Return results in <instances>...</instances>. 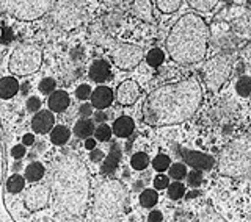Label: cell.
Returning <instances> with one entry per match:
<instances>
[{
    "label": "cell",
    "mask_w": 251,
    "mask_h": 222,
    "mask_svg": "<svg viewBox=\"0 0 251 222\" xmlns=\"http://www.w3.org/2000/svg\"><path fill=\"white\" fill-rule=\"evenodd\" d=\"M170 185V178H167V176H157L154 178V188L155 189H165V188H168Z\"/></svg>",
    "instance_id": "ab89813d"
},
{
    "label": "cell",
    "mask_w": 251,
    "mask_h": 222,
    "mask_svg": "<svg viewBox=\"0 0 251 222\" xmlns=\"http://www.w3.org/2000/svg\"><path fill=\"white\" fill-rule=\"evenodd\" d=\"M75 96H77V99H80V100H86L88 97H91V88L88 85H80L75 89Z\"/></svg>",
    "instance_id": "74e56055"
},
{
    "label": "cell",
    "mask_w": 251,
    "mask_h": 222,
    "mask_svg": "<svg viewBox=\"0 0 251 222\" xmlns=\"http://www.w3.org/2000/svg\"><path fill=\"white\" fill-rule=\"evenodd\" d=\"M133 129H135V124H133V121L129 116H121L113 122V133L118 138L130 136L133 133Z\"/></svg>",
    "instance_id": "ffe728a7"
},
{
    "label": "cell",
    "mask_w": 251,
    "mask_h": 222,
    "mask_svg": "<svg viewBox=\"0 0 251 222\" xmlns=\"http://www.w3.org/2000/svg\"><path fill=\"white\" fill-rule=\"evenodd\" d=\"M231 69H232V57H229V55L222 53L210 58L202 66V75L204 80H206L207 89L212 92H217L226 83L227 78H229Z\"/></svg>",
    "instance_id": "9c48e42d"
},
{
    "label": "cell",
    "mask_w": 251,
    "mask_h": 222,
    "mask_svg": "<svg viewBox=\"0 0 251 222\" xmlns=\"http://www.w3.org/2000/svg\"><path fill=\"white\" fill-rule=\"evenodd\" d=\"M188 5H190L195 11L200 13H207L210 10H214L215 5L220 2V0H187Z\"/></svg>",
    "instance_id": "484cf974"
},
{
    "label": "cell",
    "mask_w": 251,
    "mask_h": 222,
    "mask_svg": "<svg viewBox=\"0 0 251 222\" xmlns=\"http://www.w3.org/2000/svg\"><path fill=\"white\" fill-rule=\"evenodd\" d=\"M130 164H132V168L133 169H137V171H145L148 168V164H149V158L146 154L143 152H138L132 156V160H130Z\"/></svg>",
    "instance_id": "1f68e13d"
},
{
    "label": "cell",
    "mask_w": 251,
    "mask_h": 222,
    "mask_svg": "<svg viewBox=\"0 0 251 222\" xmlns=\"http://www.w3.org/2000/svg\"><path fill=\"white\" fill-rule=\"evenodd\" d=\"M19 91V82L14 77H3L0 78V99H11Z\"/></svg>",
    "instance_id": "7402d4cb"
},
{
    "label": "cell",
    "mask_w": 251,
    "mask_h": 222,
    "mask_svg": "<svg viewBox=\"0 0 251 222\" xmlns=\"http://www.w3.org/2000/svg\"><path fill=\"white\" fill-rule=\"evenodd\" d=\"M88 36L98 45H108L112 43V38L108 35V28L104 25V22H94L88 28Z\"/></svg>",
    "instance_id": "2e32d148"
},
{
    "label": "cell",
    "mask_w": 251,
    "mask_h": 222,
    "mask_svg": "<svg viewBox=\"0 0 251 222\" xmlns=\"http://www.w3.org/2000/svg\"><path fill=\"white\" fill-rule=\"evenodd\" d=\"M50 199L55 215L61 219H80L90 203V172L75 155H63L53 166Z\"/></svg>",
    "instance_id": "7a4b0ae2"
},
{
    "label": "cell",
    "mask_w": 251,
    "mask_h": 222,
    "mask_svg": "<svg viewBox=\"0 0 251 222\" xmlns=\"http://www.w3.org/2000/svg\"><path fill=\"white\" fill-rule=\"evenodd\" d=\"M110 77V66L104 60H96L90 67V78L96 83H102L108 80Z\"/></svg>",
    "instance_id": "d6986e66"
},
{
    "label": "cell",
    "mask_w": 251,
    "mask_h": 222,
    "mask_svg": "<svg viewBox=\"0 0 251 222\" xmlns=\"http://www.w3.org/2000/svg\"><path fill=\"white\" fill-rule=\"evenodd\" d=\"M242 57L245 61H251V41L243 47V50H242Z\"/></svg>",
    "instance_id": "f6af8a7d"
},
{
    "label": "cell",
    "mask_w": 251,
    "mask_h": 222,
    "mask_svg": "<svg viewBox=\"0 0 251 222\" xmlns=\"http://www.w3.org/2000/svg\"><path fill=\"white\" fill-rule=\"evenodd\" d=\"M49 110H52L53 113H63L71 104L69 96L66 91H53L52 94H49Z\"/></svg>",
    "instance_id": "e0dca14e"
},
{
    "label": "cell",
    "mask_w": 251,
    "mask_h": 222,
    "mask_svg": "<svg viewBox=\"0 0 251 222\" xmlns=\"http://www.w3.org/2000/svg\"><path fill=\"white\" fill-rule=\"evenodd\" d=\"M165 60V53L160 50V49H151L146 55V61L149 66H160Z\"/></svg>",
    "instance_id": "4dcf8cb0"
},
{
    "label": "cell",
    "mask_w": 251,
    "mask_h": 222,
    "mask_svg": "<svg viewBox=\"0 0 251 222\" xmlns=\"http://www.w3.org/2000/svg\"><path fill=\"white\" fill-rule=\"evenodd\" d=\"M5 11L19 21H35L50 11L53 0H0Z\"/></svg>",
    "instance_id": "ba28073f"
},
{
    "label": "cell",
    "mask_w": 251,
    "mask_h": 222,
    "mask_svg": "<svg viewBox=\"0 0 251 222\" xmlns=\"http://www.w3.org/2000/svg\"><path fill=\"white\" fill-rule=\"evenodd\" d=\"M168 196H170V199H173V200L182 199V197L185 196V186L180 183L179 180L175 181V183L168 185Z\"/></svg>",
    "instance_id": "f546056e"
},
{
    "label": "cell",
    "mask_w": 251,
    "mask_h": 222,
    "mask_svg": "<svg viewBox=\"0 0 251 222\" xmlns=\"http://www.w3.org/2000/svg\"><path fill=\"white\" fill-rule=\"evenodd\" d=\"M202 102V89L196 78L190 77L176 83L162 85L149 92L141 117L151 127L176 125L190 119Z\"/></svg>",
    "instance_id": "6da1fadb"
},
{
    "label": "cell",
    "mask_w": 251,
    "mask_h": 222,
    "mask_svg": "<svg viewBox=\"0 0 251 222\" xmlns=\"http://www.w3.org/2000/svg\"><path fill=\"white\" fill-rule=\"evenodd\" d=\"M179 152L188 166L198 171H210L215 166V158L207 154H201L198 150H190L185 147H179Z\"/></svg>",
    "instance_id": "7c38bea8"
},
{
    "label": "cell",
    "mask_w": 251,
    "mask_h": 222,
    "mask_svg": "<svg viewBox=\"0 0 251 222\" xmlns=\"http://www.w3.org/2000/svg\"><path fill=\"white\" fill-rule=\"evenodd\" d=\"M94 122L91 119H80V121H77L75 125H74V133L77 138H90L91 134L94 133Z\"/></svg>",
    "instance_id": "603a6c76"
},
{
    "label": "cell",
    "mask_w": 251,
    "mask_h": 222,
    "mask_svg": "<svg viewBox=\"0 0 251 222\" xmlns=\"http://www.w3.org/2000/svg\"><path fill=\"white\" fill-rule=\"evenodd\" d=\"M55 86H57V83H55L53 78H43L41 83H39V91L43 94H52L55 91Z\"/></svg>",
    "instance_id": "8d00e7d4"
},
{
    "label": "cell",
    "mask_w": 251,
    "mask_h": 222,
    "mask_svg": "<svg viewBox=\"0 0 251 222\" xmlns=\"http://www.w3.org/2000/svg\"><path fill=\"white\" fill-rule=\"evenodd\" d=\"M195 196H198V193H190L187 197H188V199H192V197H195Z\"/></svg>",
    "instance_id": "db71d44e"
},
{
    "label": "cell",
    "mask_w": 251,
    "mask_h": 222,
    "mask_svg": "<svg viewBox=\"0 0 251 222\" xmlns=\"http://www.w3.org/2000/svg\"><path fill=\"white\" fill-rule=\"evenodd\" d=\"M170 166H171V160H170V156L168 155H165V154H159L155 158H154V169L157 172H163V171H167L170 169Z\"/></svg>",
    "instance_id": "836d02e7"
},
{
    "label": "cell",
    "mask_w": 251,
    "mask_h": 222,
    "mask_svg": "<svg viewBox=\"0 0 251 222\" xmlns=\"http://www.w3.org/2000/svg\"><path fill=\"white\" fill-rule=\"evenodd\" d=\"M69 136H71V132L65 125L53 127L52 132H50V141H52V144H55V146L66 144V142L69 141Z\"/></svg>",
    "instance_id": "cb8c5ba5"
},
{
    "label": "cell",
    "mask_w": 251,
    "mask_h": 222,
    "mask_svg": "<svg viewBox=\"0 0 251 222\" xmlns=\"http://www.w3.org/2000/svg\"><path fill=\"white\" fill-rule=\"evenodd\" d=\"M39 108H41V100L38 97H30L27 100V110L31 111V113H36Z\"/></svg>",
    "instance_id": "b9f144b4"
},
{
    "label": "cell",
    "mask_w": 251,
    "mask_h": 222,
    "mask_svg": "<svg viewBox=\"0 0 251 222\" xmlns=\"http://www.w3.org/2000/svg\"><path fill=\"white\" fill-rule=\"evenodd\" d=\"M88 8L83 0H57L50 8V21L61 30H74L86 21Z\"/></svg>",
    "instance_id": "8992f818"
},
{
    "label": "cell",
    "mask_w": 251,
    "mask_h": 222,
    "mask_svg": "<svg viewBox=\"0 0 251 222\" xmlns=\"http://www.w3.org/2000/svg\"><path fill=\"white\" fill-rule=\"evenodd\" d=\"M102 3H105V5H108V6H115V5H120V3H123V0H100Z\"/></svg>",
    "instance_id": "f907efd6"
},
{
    "label": "cell",
    "mask_w": 251,
    "mask_h": 222,
    "mask_svg": "<svg viewBox=\"0 0 251 222\" xmlns=\"http://www.w3.org/2000/svg\"><path fill=\"white\" fill-rule=\"evenodd\" d=\"M28 92V83H24L22 85V94H27Z\"/></svg>",
    "instance_id": "816d5d0a"
},
{
    "label": "cell",
    "mask_w": 251,
    "mask_h": 222,
    "mask_svg": "<svg viewBox=\"0 0 251 222\" xmlns=\"http://www.w3.org/2000/svg\"><path fill=\"white\" fill-rule=\"evenodd\" d=\"M112 102H113V91L107 88V86H98L91 92V104L94 108L105 110L112 105Z\"/></svg>",
    "instance_id": "9a60e30c"
},
{
    "label": "cell",
    "mask_w": 251,
    "mask_h": 222,
    "mask_svg": "<svg viewBox=\"0 0 251 222\" xmlns=\"http://www.w3.org/2000/svg\"><path fill=\"white\" fill-rule=\"evenodd\" d=\"M25 144H19V146H14L11 149V155L13 158H16V160H21V158L25 156Z\"/></svg>",
    "instance_id": "60d3db41"
},
{
    "label": "cell",
    "mask_w": 251,
    "mask_h": 222,
    "mask_svg": "<svg viewBox=\"0 0 251 222\" xmlns=\"http://www.w3.org/2000/svg\"><path fill=\"white\" fill-rule=\"evenodd\" d=\"M129 194L120 180H105L96 188L91 205V219L110 221L120 218L126 211Z\"/></svg>",
    "instance_id": "277c9868"
},
{
    "label": "cell",
    "mask_w": 251,
    "mask_h": 222,
    "mask_svg": "<svg viewBox=\"0 0 251 222\" xmlns=\"http://www.w3.org/2000/svg\"><path fill=\"white\" fill-rule=\"evenodd\" d=\"M162 219H163V216H162L160 211H151V213H149V216H148V221H151V222L162 221Z\"/></svg>",
    "instance_id": "bcb514c9"
},
{
    "label": "cell",
    "mask_w": 251,
    "mask_h": 222,
    "mask_svg": "<svg viewBox=\"0 0 251 222\" xmlns=\"http://www.w3.org/2000/svg\"><path fill=\"white\" fill-rule=\"evenodd\" d=\"M107 117H108V116H107L105 113H102V111H100V110L98 111V113H96V114H94V119H96V121H98V122H104V121H107Z\"/></svg>",
    "instance_id": "c3c4849f"
},
{
    "label": "cell",
    "mask_w": 251,
    "mask_h": 222,
    "mask_svg": "<svg viewBox=\"0 0 251 222\" xmlns=\"http://www.w3.org/2000/svg\"><path fill=\"white\" fill-rule=\"evenodd\" d=\"M140 96V86L133 80L123 82L116 89V100L120 105H133Z\"/></svg>",
    "instance_id": "4fadbf2b"
},
{
    "label": "cell",
    "mask_w": 251,
    "mask_h": 222,
    "mask_svg": "<svg viewBox=\"0 0 251 222\" xmlns=\"http://www.w3.org/2000/svg\"><path fill=\"white\" fill-rule=\"evenodd\" d=\"M157 202H159V194L154 189H145L140 196V203L145 208H152Z\"/></svg>",
    "instance_id": "4316f807"
},
{
    "label": "cell",
    "mask_w": 251,
    "mask_h": 222,
    "mask_svg": "<svg viewBox=\"0 0 251 222\" xmlns=\"http://www.w3.org/2000/svg\"><path fill=\"white\" fill-rule=\"evenodd\" d=\"M187 176V169L182 163H175L170 166V177L171 178H176V180H180Z\"/></svg>",
    "instance_id": "e575fe53"
},
{
    "label": "cell",
    "mask_w": 251,
    "mask_h": 222,
    "mask_svg": "<svg viewBox=\"0 0 251 222\" xmlns=\"http://www.w3.org/2000/svg\"><path fill=\"white\" fill-rule=\"evenodd\" d=\"M112 129L107 125V124H100L96 130H94V134H96V139L98 141H108L112 138Z\"/></svg>",
    "instance_id": "d590c367"
},
{
    "label": "cell",
    "mask_w": 251,
    "mask_h": 222,
    "mask_svg": "<svg viewBox=\"0 0 251 222\" xmlns=\"http://www.w3.org/2000/svg\"><path fill=\"white\" fill-rule=\"evenodd\" d=\"M218 172L229 178L251 176V138L240 136L227 144L218 158Z\"/></svg>",
    "instance_id": "5b68a950"
},
{
    "label": "cell",
    "mask_w": 251,
    "mask_h": 222,
    "mask_svg": "<svg viewBox=\"0 0 251 222\" xmlns=\"http://www.w3.org/2000/svg\"><path fill=\"white\" fill-rule=\"evenodd\" d=\"M132 13L137 16L138 19L145 22H152V3L151 0H133L132 5Z\"/></svg>",
    "instance_id": "ac0fdd59"
},
{
    "label": "cell",
    "mask_w": 251,
    "mask_h": 222,
    "mask_svg": "<svg viewBox=\"0 0 251 222\" xmlns=\"http://www.w3.org/2000/svg\"><path fill=\"white\" fill-rule=\"evenodd\" d=\"M85 147L88 149V150H93L94 147H96V141H94V139H91V138H86Z\"/></svg>",
    "instance_id": "681fc988"
},
{
    "label": "cell",
    "mask_w": 251,
    "mask_h": 222,
    "mask_svg": "<svg viewBox=\"0 0 251 222\" xmlns=\"http://www.w3.org/2000/svg\"><path fill=\"white\" fill-rule=\"evenodd\" d=\"M210 31L198 14H184L173 25L167 38V50L171 60L180 66L200 63L206 57Z\"/></svg>",
    "instance_id": "3957f363"
},
{
    "label": "cell",
    "mask_w": 251,
    "mask_h": 222,
    "mask_svg": "<svg viewBox=\"0 0 251 222\" xmlns=\"http://www.w3.org/2000/svg\"><path fill=\"white\" fill-rule=\"evenodd\" d=\"M120 160H121V147L113 142V144L110 146V154L104 160V164H102L100 172L102 174H112L116 169V166H118V163H120Z\"/></svg>",
    "instance_id": "44dd1931"
},
{
    "label": "cell",
    "mask_w": 251,
    "mask_h": 222,
    "mask_svg": "<svg viewBox=\"0 0 251 222\" xmlns=\"http://www.w3.org/2000/svg\"><path fill=\"white\" fill-rule=\"evenodd\" d=\"M78 113H80L82 117H88V116H91V113H93V104H83V105L80 107V110H78Z\"/></svg>",
    "instance_id": "7bdbcfd3"
},
{
    "label": "cell",
    "mask_w": 251,
    "mask_h": 222,
    "mask_svg": "<svg viewBox=\"0 0 251 222\" xmlns=\"http://www.w3.org/2000/svg\"><path fill=\"white\" fill-rule=\"evenodd\" d=\"M184 0H155V6L162 13H175L177 11Z\"/></svg>",
    "instance_id": "f1b7e54d"
},
{
    "label": "cell",
    "mask_w": 251,
    "mask_h": 222,
    "mask_svg": "<svg viewBox=\"0 0 251 222\" xmlns=\"http://www.w3.org/2000/svg\"><path fill=\"white\" fill-rule=\"evenodd\" d=\"M21 166H22V164H21L19 161L16 163V164H14V171H19V169H21Z\"/></svg>",
    "instance_id": "f5cc1de1"
},
{
    "label": "cell",
    "mask_w": 251,
    "mask_h": 222,
    "mask_svg": "<svg viewBox=\"0 0 251 222\" xmlns=\"http://www.w3.org/2000/svg\"><path fill=\"white\" fill-rule=\"evenodd\" d=\"M248 3H250V5H251V0H248Z\"/></svg>",
    "instance_id": "11a10c76"
},
{
    "label": "cell",
    "mask_w": 251,
    "mask_h": 222,
    "mask_svg": "<svg viewBox=\"0 0 251 222\" xmlns=\"http://www.w3.org/2000/svg\"><path fill=\"white\" fill-rule=\"evenodd\" d=\"M90 158H91V161H94V163H99L102 158H104V154H102V150H98V149H93L91 150V155H90Z\"/></svg>",
    "instance_id": "ee69618b"
},
{
    "label": "cell",
    "mask_w": 251,
    "mask_h": 222,
    "mask_svg": "<svg viewBox=\"0 0 251 222\" xmlns=\"http://www.w3.org/2000/svg\"><path fill=\"white\" fill-rule=\"evenodd\" d=\"M235 89H237V92L242 97H248L251 94V77L245 75V77L239 78L237 85H235Z\"/></svg>",
    "instance_id": "d6a6232c"
},
{
    "label": "cell",
    "mask_w": 251,
    "mask_h": 222,
    "mask_svg": "<svg viewBox=\"0 0 251 222\" xmlns=\"http://www.w3.org/2000/svg\"><path fill=\"white\" fill-rule=\"evenodd\" d=\"M22 142H24V144H25V146H33V142H35V136H33V134H30V133L24 134Z\"/></svg>",
    "instance_id": "7dc6e473"
},
{
    "label": "cell",
    "mask_w": 251,
    "mask_h": 222,
    "mask_svg": "<svg viewBox=\"0 0 251 222\" xmlns=\"http://www.w3.org/2000/svg\"><path fill=\"white\" fill-rule=\"evenodd\" d=\"M55 124V117L52 114V110H43V111H36V116L31 119V129L35 133L39 134H46L53 129Z\"/></svg>",
    "instance_id": "5bb4252c"
},
{
    "label": "cell",
    "mask_w": 251,
    "mask_h": 222,
    "mask_svg": "<svg viewBox=\"0 0 251 222\" xmlns=\"http://www.w3.org/2000/svg\"><path fill=\"white\" fill-rule=\"evenodd\" d=\"M202 183V176L201 172L196 169V171H192L188 174V185L190 186H200Z\"/></svg>",
    "instance_id": "f35d334b"
},
{
    "label": "cell",
    "mask_w": 251,
    "mask_h": 222,
    "mask_svg": "<svg viewBox=\"0 0 251 222\" xmlns=\"http://www.w3.org/2000/svg\"><path fill=\"white\" fill-rule=\"evenodd\" d=\"M44 166L41 163H31L27 166L25 169V178L28 181H31V183H35V181H39L43 177H44Z\"/></svg>",
    "instance_id": "d4e9b609"
},
{
    "label": "cell",
    "mask_w": 251,
    "mask_h": 222,
    "mask_svg": "<svg viewBox=\"0 0 251 222\" xmlns=\"http://www.w3.org/2000/svg\"><path fill=\"white\" fill-rule=\"evenodd\" d=\"M141 58H143V52L138 45L133 44H120L112 50V61L116 67L123 70L137 67L141 63Z\"/></svg>",
    "instance_id": "30bf717a"
},
{
    "label": "cell",
    "mask_w": 251,
    "mask_h": 222,
    "mask_svg": "<svg viewBox=\"0 0 251 222\" xmlns=\"http://www.w3.org/2000/svg\"><path fill=\"white\" fill-rule=\"evenodd\" d=\"M25 180L22 176H19V174H13V176L8 178V183H6V189L10 193L16 194V193H21L24 186H25Z\"/></svg>",
    "instance_id": "83f0119b"
},
{
    "label": "cell",
    "mask_w": 251,
    "mask_h": 222,
    "mask_svg": "<svg viewBox=\"0 0 251 222\" xmlns=\"http://www.w3.org/2000/svg\"><path fill=\"white\" fill-rule=\"evenodd\" d=\"M43 50L35 44H21L13 50L8 67L18 77L35 74L41 67Z\"/></svg>",
    "instance_id": "52a82bcc"
},
{
    "label": "cell",
    "mask_w": 251,
    "mask_h": 222,
    "mask_svg": "<svg viewBox=\"0 0 251 222\" xmlns=\"http://www.w3.org/2000/svg\"><path fill=\"white\" fill-rule=\"evenodd\" d=\"M50 200V191L46 185H33L28 189H25L24 196V203L28 211H39L46 208Z\"/></svg>",
    "instance_id": "8fae6325"
}]
</instances>
